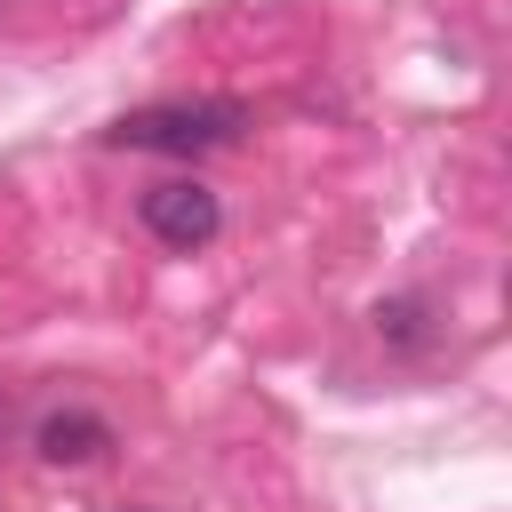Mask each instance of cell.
<instances>
[{
    "label": "cell",
    "mask_w": 512,
    "mask_h": 512,
    "mask_svg": "<svg viewBox=\"0 0 512 512\" xmlns=\"http://www.w3.org/2000/svg\"><path fill=\"white\" fill-rule=\"evenodd\" d=\"M216 224H224V208H216V192L192 184V176H168V184L144 192V232L168 240V248H208Z\"/></svg>",
    "instance_id": "2"
},
{
    "label": "cell",
    "mask_w": 512,
    "mask_h": 512,
    "mask_svg": "<svg viewBox=\"0 0 512 512\" xmlns=\"http://www.w3.org/2000/svg\"><path fill=\"white\" fill-rule=\"evenodd\" d=\"M240 120H248V112L224 104V96L144 104V112H120V120H112V144H136V152H208V144H232Z\"/></svg>",
    "instance_id": "1"
},
{
    "label": "cell",
    "mask_w": 512,
    "mask_h": 512,
    "mask_svg": "<svg viewBox=\"0 0 512 512\" xmlns=\"http://www.w3.org/2000/svg\"><path fill=\"white\" fill-rule=\"evenodd\" d=\"M104 448H112V424L88 416V408H56V416L40 424V456H48V464H96Z\"/></svg>",
    "instance_id": "3"
}]
</instances>
